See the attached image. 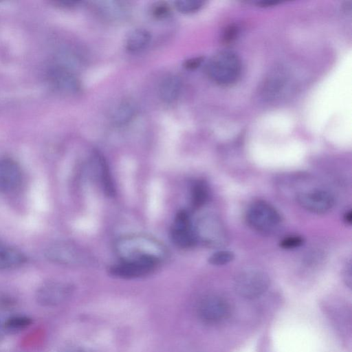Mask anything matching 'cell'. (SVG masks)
<instances>
[{
	"mask_svg": "<svg viewBox=\"0 0 352 352\" xmlns=\"http://www.w3.org/2000/svg\"><path fill=\"white\" fill-rule=\"evenodd\" d=\"M296 199L301 207L314 213H324L334 205V198L328 191L315 189L300 192Z\"/></svg>",
	"mask_w": 352,
	"mask_h": 352,
	"instance_id": "30bf717a",
	"label": "cell"
},
{
	"mask_svg": "<svg viewBox=\"0 0 352 352\" xmlns=\"http://www.w3.org/2000/svg\"><path fill=\"white\" fill-rule=\"evenodd\" d=\"M237 33V28L233 25H230L226 28L223 33V41L224 43H230L234 39Z\"/></svg>",
	"mask_w": 352,
	"mask_h": 352,
	"instance_id": "4316f807",
	"label": "cell"
},
{
	"mask_svg": "<svg viewBox=\"0 0 352 352\" xmlns=\"http://www.w3.org/2000/svg\"><path fill=\"white\" fill-rule=\"evenodd\" d=\"M22 172L18 163L8 157L0 159V191L8 193L19 188Z\"/></svg>",
	"mask_w": 352,
	"mask_h": 352,
	"instance_id": "4fadbf2b",
	"label": "cell"
},
{
	"mask_svg": "<svg viewBox=\"0 0 352 352\" xmlns=\"http://www.w3.org/2000/svg\"><path fill=\"white\" fill-rule=\"evenodd\" d=\"M26 261L25 255L21 252L0 241V270L16 268Z\"/></svg>",
	"mask_w": 352,
	"mask_h": 352,
	"instance_id": "9a60e30c",
	"label": "cell"
},
{
	"mask_svg": "<svg viewBox=\"0 0 352 352\" xmlns=\"http://www.w3.org/2000/svg\"><path fill=\"white\" fill-rule=\"evenodd\" d=\"M32 324V319L26 315L10 314L3 322V330L6 335L18 333Z\"/></svg>",
	"mask_w": 352,
	"mask_h": 352,
	"instance_id": "d6986e66",
	"label": "cell"
},
{
	"mask_svg": "<svg viewBox=\"0 0 352 352\" xmlns=\"http://www.w3.org/2000/svg\"><path fill=\"white\" fill-rule=\"evenodd\" d=\"M45 256L51 262L64 265H82L93 261L91 255L78 245L67 241L54 242L46 248Z\"/></svg>",
	"mask_w": 352,
	"mask_h": 352,
	"instance_id": "277c9868",
	"label": "cell"
},
{
	"mask_svg": "<svg viewBox=\"0 0 352 352\" xmlns=\"http://www.w3.org/2000/svg\"><path fill=\"white\" fill-rule=\"evenodd\" d=\"M170 237L173 243L182 249L191 248L197 243L194 224L186 210H181L175 214L170 229Z\"/></svg>",
	"mask_w": 352,
	"mask_h": 352,
	"instance_id": "9c48e42d",
	"label": "cell"
},
{
	"mask_svg": "<svg viewBox=\"0 0 352 352\" xmlns=\"http://www.w3.org/2000/svg\"><path fill=\"white\" fill-rule=\"evenodd\" d=\"M158 265L146 261L119 260L111 265V276L122 279H133L146 276L153 272Z\"/></svg>",
	"mask_w": 352,
	"mask_h": 352,
	"instance_id": "8fae6325",
	"label": "cell"
},
{
	"mask_svg": "<svg viewBox=\"0 0 352 352\" xmlns=\"http://www.w3.org/2000/svg\"><path fill=\"white\" fill-rule=\"evenodd\" d=\"M304 239L298 236H292L283 239L280 246L284 249H292L298 248L302 245Z\"/></svg>",
	"mask_w": 352,
	"mask_h": 352,
	"instance_id": "484cf974",
	"label": "cell"
},
{
	"mask_svg": "<svg viewBox=\"0 0 352 352\" xmlns=\"http://www.w3.org/2000/svg\"><path fill=\"white\" fill-rule=\"evenodd\" d=\"M6 298H8L6 296L0 295V302Z\"/></svg>",
	"mask_w": 352,
	"mask_h": 352,
	"instance_id": "1f68e13d",
	"label": "cell"
},
{
	"mask_svg": "<svg viewBox=\"0 0 352 352\" xmlns=\"http://www.w3.org/2000/svg\"><path fill=\"white\" fill-rule=\"evenodd\" d=\"M182 88V80L175 75L166 77L160 87V96L166 103L174 102L178 97Z\"/></svg>",
	"mask_w": 352,
	"mask_h": 352,
	"instance_id": "2e32d148",
	"label": "cell"
},
{
	"mask_svg": "<svg viewBox=\"0 0 352 352\" xmlns=\"http://www.w3.org/2000/svg\"><path fill=\"white\" fill-rule=\"evenodd\" d=\"M170 12L169 5L165 2H157L151 8V13L156 18H164Z\"/></svg>",
	"mask_w": 352,
	"mask_h": 352,
	"instance_id": "d4e9b609",
	"label": "cell"
},
{
	"mask_svg": "<svg viewBox=\"0 0 352 352\" xmlns=\"http://www.w3.org/2000/svg\"><path fill=\"white\" fill-rule=\"evenodd\" d=\"M286 82V74L282 69H275L265 80L263 94L267 98H274L281 91Z\"/></svg>",
	"mask_w": 352,
	"mask_h": 352,
	"instance_id": "e0dca14e",
	"label": "cell"
},
{
	"mask_svg": "<svg viewBox=\"0 0 352 352\" xmlns=\"http://www.w3.org/2000/svg\"><path fill=\"white\" fill-rule=\"evenodd\" d=\"M151 35L143 28H136L132 30L126 39V48L131 52H139L144 49L150 43Z\"/></svg>",
	"mask_w": 352,
	"mask_h": 352,
	"instance_id": "ac0fdd59",
	"label": "cell"
},
{
	"mask_svg": "<svg viewBox=\"0 0 352 352\" xmlns=\"http://www.w3.org/2000/svg\"><path fill=\"white\" fill-rule=\"evenodd\" d=\"M91 163L98 180L104 192L110 196L114 195L115 188L108 165L103 156L98 151L91 155Z\"/></svg>",
	"mask_w": 352,
	"mask_h": 352,
	"instance_id": "5bb4252c",
	"label": "cell"
},
{
	"mask_svg": "<svg viewBox=\"0 0 352 352\" xmlns=\"http://www.w3.org/2000/svg\"><path fill=\"white\" fill-rule=\"evenodd\" d=\"M344 222L351 225L352 222V212L351 210L347 211L344 216Z\"/></svg>",
	"mask_w": 352,
	"mask_h": 352,
	"instance_id": "f546056e",
	"label": "cell"
},
{
	"mask_svg": "<svg viewBox=\"0 0 352 352\" xmlns=\"http://www.w3.org/2000/svg\"><path fill=\"white\" fill-rule=\"evenodd\" d=\"M61 352H95L89 349L82 348V347H70L64 349Z\"/></svg>",
	"mask_w": 352,
	"mask_h": 352,
	"instance_id": "f1b7e54d",
	"label": "cell"
},
{
	"mask_svg": "<svg viewBox=\"0 0 352 352\" xmlns=\"http://www.w3.org/2000/svg\"><path fill=\"white\" fill-rule=\"evenodd\" d=\"M202 0H178L175 2L176 9L183 14H191L199 10L204 5Z\"/></svg>",
	"mask_w": 352,
	"mask_h": 352,
	"instance_id": "7402d4cb",
	"label": "cell"
},
{
	"mask_svg": "<svg viewBox=\"0 0 352 352\" xmlns=\"http://www.w3.org/2000/svg\"><path fill=\"white\" fill-rule=\"evenodd\" d=\"M246 219L253 229L261 232H269L280 224L281 217L274 206L265 201L259 200L249 206Z\"/></svg>",
	"mask_w": 352,
	"mask_h": 352,
	"instance_id": "8992f818",
	"label": "cell"
},
{
	"mask_svg": "<svg viewBox=\"0 0 352 352\" xmlns=\"http://www.w3.org/2000/svg\"><path fill=\"white\" fill-rule=\"evenodd\" d=\"M48 78L52 87L63 94H76L80 89L78 77L64 65L53 66L48 72Z\"/></svg>",
	"mask_w": 352,
	"mask_h": 352,
	"instance_id": "7c38bea8",
	"label": "cell"
},
{
	"mask_svg": "<svg viewBox=\"0 0 352 352\" xmlns=\"http://www.w3.org/2000/svg\"><path fill=\"white\" fill-rule=\"evenodd\" d=\"M208 77L215 83L228 86L236 82L241 74V63L233 52L224 50L215 54L206 65Z\"/></svg>",
	"mask_w": 352,
	"mask_h": 352,
	"instance_id": "7a4b0ae2",
	"label": "cell"
},
{
	"mask_svg": "<svg viewBox=\"0 0 352 352\" xmlns=\"http://www.w3.org/2000/svg\"><path fill=\"white\" fill-rule=\"evenodd\" d=\"M234 254L228 250H220L212 254L208 263L213 265H223L233 261Z\"/></svg>",
	"mask_w": 352,
	"mask_h": 352,
	"instance_id": "603a6c76",
	"label": "cell"
},
{
	"mask_svg": "<svg viewBox=\"0 0 352 352\" xmlns=\"http://www.w3.org/2000/svg\"><path fill=\"white\" fill-rule=\"evenodd\" d=\"M270 284V277L265 272L258 269H247L236 276L234 287L239 296L253 299L264 294Z\"/></svg>",
	"mask_w": 352,
	"mask_h": 352,
	"instance_id": "5b68a950",
	"label": "cell"
},
{
	"mask_svg": "<svg viewBox=\"0 0 352 352\" xmlns=\"http://www.w3.org/2000/svg\"><path fill=\"white\" fill-rule=\"evenodd\" d=\"M101 8L102 11L107 13V15H109L110 17H117L121 14V12L123 11L122 8V6L119 4V2L117 1H102Z\"/></svg>",
	"mask_w": 352,
	"mask_h": 352,
	"instance_id": "cb8c5ba5",
	"label": "cell"
},
{
	"mask_svg": "<svg viewBox=\"0 0 352 352\" xmlns=\"http://www.w3.org/2000/svg\"><path fill=\"white\" fill-rule=\"evenodd\" d=\"M136 111L135 104L129 100L120 102L112 113L113 122L118 126L128 123L134 116Z\"/></svg>",
	"mask_w": 352,
	"mask_h": 352,
	"instance_id": "ffe728a7",
	"label": "cell"
},
{
	"mask_svg": "<svg viewBox=\"0 0 352 352\" xmlns=\"http://www.w3.org/2000/svg\"><path fill=\"white\" fill-rule=\"evenodd\" d=\"M199 319L204 323L214 325L228 319L231 314L228 302L223 298L210 295L204 297L197 308Z\"/></svg>",
	"mask_w": 352,
	"mask_h": 352,
	"instance_id": "52a82bcc",
	"label": "cell"
},
{
	"mask_svg": "<svg viewBox=\"0 0 352 352\" xmlns=\"http://www.w3.org/2000/svg\"><path fill=\"white\" fill-rule=\"evenodd\" d=\"M344 10L346 11H350L351 9V1L345 2V5L344 6Z\"/></svg>",
	"mask_w": 352,
	"mask_h": 352,
	"instance_id": "4dcf8cb0",
	"label": "cell"
},
{
	"mask_svg": "<svg viewBox=\"0 0 352 352\" xmlns=\"http://www.w3.org/2000/svg\"><path fill=\"white\" fill-rule=\"evenodd\" d=\"M113 248L119 260L146 261L158 266L168 256V250L162 241L146 234L122 235L115 241Z\"/></svg>",
	"mask_w": 352,
	"mask_h": 352,
	"instance_id": "6da1fadb",
	"label": "cell"
},
{
	"mask_svg": "<svg viewBox=\"0 0 352 352\" xmlns=\"http://www.w3.org/2000/svg\"><path fill=\"white\" fill-rule=\"evenodd\" d=\"M202 61V57L192 58L186 60L184 62V65L187 69H193L198 67L201 64Z\"/></svg>",
	"mask_w": 352,
	"mask_h": 352,
	"instance_id": "83f0119b",
	"label": "cell"
},
{
	"mask_svg": "<svg viewBox=\"0 0 352 352\" xmlns=\"http://www.w3.org/2000/svg\"><path fill=\"white\" fill-rule=\"evenodd\" d=\"M209 197V188L206 182L196 180L190 188L191 206L194 209L202 207L208 201Z\"/></svg>",
	"mask_w": 352,
	"mask_h": 352,
	"instance_id": "44dd1931",
	"label": "cell"
},
{
	"mask_svg": "<svg viewBox=\"0 0 352 352\" xmlns=\"http://www.w3.org/2000/svg\"><path fill=\"white\" fill-rule=\"evenodd\" d=\"M197 242L205 246L219 248L228 241L226 228L216 215L208 214L200 217L194 224Z\"/></svg>",
	"mask_w": 352,
	"mask_h": 352,
	"instance_id": "3957f363",
	"label": "cell"
},
{
	"mask_svg": "<svg viewBox=\"0 0 352 352\" xmlns=\"http://www.w3.org/2000/svg\"><path fill=\"white\" fill-rule=\"evenodd\" d=\"M74 287L72 285L57 280H49L43 283L36 290L35 298L41 307H53L66 302L72 296Z\"/></svg>",
	"mask_w": 352,
	"mask_h": 352,
	"instance_id": "ba28073f",
	"label": "cell"
}]
</instances>
